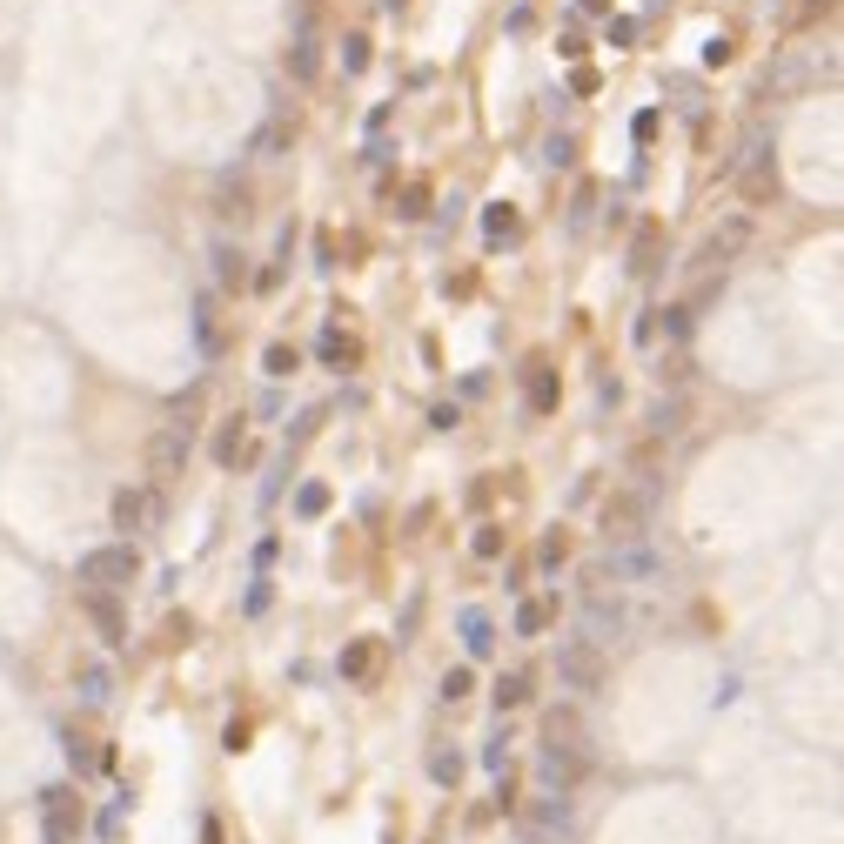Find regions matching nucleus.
I'll list each match as a JSON object with an SVG mask.
<instances>
[{"instance_id":"1","label":"nucleus","mask_w":844,"mask_h":844,"mask_svg":"<svg viewBox=\"0 0 844 844\" xmlns=\"http://www.w3.org/2000/svg\"><path fill=\"white\" fill-rule=\"evenodd\" d=\"M141 556L134 543H108V550H88L81 556V590H114V583H134Z\"/></svg>"},{"instance_id":"2","label":"nucleus","mask_w":844,"mask_h":844,"mask_svg":"<svg viewBox=\"0 0 844 844\" xmlns=\"http://www.w3.org/2000/svg\"><path fill=\"white\" fill-rule=\"evenodd\" d=\"M556 677H563L570 690H597V684H603V657H597V644L570 637V644L556 650Z\"/></svg>"},{"instance_id":"3","label":"nucleus","mask_w":844,"mask_h":844,"mask_svg":"<svg viewBox=\"0 0 844 844\" xmlns=\"http://www.w3.org/2000/svg\"><path fill=\"white\" fill-rule=\"evenodd\" d=\"M41 824H47V844H67L81 831V798L67 791V784H47L41 791Z\"/></svg>"},{"instance_id":"4","label":"nucleus","mask_w":844,"mask_h":844,"mask_svg":"<svg viewBox=\"0 0 844 844\" xmlns=\"http://www.w3.org/2000/svg\"><path fill=\"white\" fill-rule=\"evenodd\" d=\"M81 603H88V617H94V630H101V644H128V617H121V603L108 597V590H81Z\"/></svg>"},{"instance_id":"5","label":"nucleus","mask_w":844,"mask_h":844,"mask_svg":"<svg viewBox=\"0 0 844 844\" xmlns=\"http://www.w3.org/2000/svg\"><path fill=\"white\" fill-rule=\"evenodd\" d=\"M536 771H543L550 791H570V784L583 778V751H577V744H550V751L536 757Z\"/></svg>"},{"instance_id":"6","label":"nucleus","mask_w":844,"mask_h":844,"mask_svg":"<svg viewBox=\"0 0 844 844\" xmlns=\"http://www.w3.org/2000/svg\"><path fill=\"white\" fill-rule=\"evenodd\" d=\"M181 463H188V422H168L155 436V449H148V469H155V476H175Z\"/></svg>"},{"instance_id":"7","label":"nucleus","mask_w":844,"mask_h":844,"mask_svg":"<svg viewBox=\"0 0 844 844\" xmlns=\"http://www.w3.org/2000/svg\"><path fill=\"white\" fill-rule=\"evenodd\" d=\"M597 577H664V556L657 550H610L597 563Z\"/></svg>"},{"instance_id":"8","label":"nucleus","mask_w":844,"mask_h":844,"mask_svg":"<svg viewBox=\"0 0 844 844\" xmlns=\"http://www.w3.org/2000/svg\"><path fill=\"white\" fill-rule=\"evenodd\" d=\"M148 516H161L155 496H141V489H121V496H114V530H141Z\"/></svg>"},{"instance_id":"9","label":"nucleus","mask_w":844,"mask_h":844,"mask_svg":"<svg viewBox=\"0 0 844 844\" xmlns=\"http://www.w3.org/2000/svg\"><path fill=\"white\" fill-rule=\"evenodd\" d=\"M744 242H751V222H724V235H711L697 262H704V268H717V262H731V255H737Z\"/></svg>"},{"instance_id":"10","label":"nucleus","mask_w":844,"mask_h":844,"mask_svg":"<svg viewBox=\"0 0 844 844\" xmlns=\"http://www.w3.org/2000/svg\"><path fill=\"white\" fill-rule=\"evenodd\" d=\"M530 831H556V838H563V831H570V798H563V791H556V798H536Z\"/></svg>"},{"instance_id":"11","label":"nucleus","mask_w":844,"mask_h":844,"mask_svg":"<svg viewBox=\"0 0 844 844\" xmlns=\"http://www.w3.org/2000/svg\"><path fill=\"white\" fill-rule=\"evenodd\" d=\"M295 81H315V67H322V54H315V27H309V14L295 21Z\"/></svg>"},{"instance_id":"12","label":"nucleus","mask_w":844,"mask_h":844,"mask_svg":"<svg viewBox=\"0 0 844 844\" xmlns=\"http://www.w3.org/2000/svg\"><path fill=\"white\" fill-rule=\"evenodd\" d=\"M603 630H610V637L623 630V610H617V603H590V610H583V644H597Z\"/></svg>"},{"instance_id":"13","label":"nucleus","mask_w":844,"mask_h":844,"mask_svg":"<svg viewBox=\"0 0 844 844\" xmlns=\"http://www.w3.org/2000/svg\"><path fill=\"white\" fill-rule=\"evenodd\" d=\"M523 704H530V677H523V670H503V677H496V711H523Z\"/></svg>"},{"instance_id":"14","label":"nucleus","mask_w":844,"mask_h":844,"mask_svg":"<svg viewBox=\"0 0 844 844\" xmlns=\"http://www.w3.org/2000/svg\"><path fill=\"white\" fill-rule=\"evenodd\" d=\"M463 644H469V657H489V650H496V630H489L483 610H463Z\"/></svg>"},{"instance_id":"15","label":"nucleus","mask_w":844,"mask_h":844,"mask_svg":"<svg viewBox=\"0 0 844 844\" xmlns=\"http://www.w3.org/2000/svg\"><path fill=\"white\" fill-rule=\"evenodd\" d=\"M650 429H657V436H677V429H684V402L677 396L657 402V409H650Z\"/></svg>"},{"instance_id":"16","label":"nucleus","mask_w":844,"mask_h":844,"mask_svg":"<svg viewBox=\"0 0 844 844\" xmlns=\"http://www.w3.org/2000/svg\"><path fill=\"white\" fill-rule=\"evenodd\" d=\"M483 228H489V242H516V235H523V222H516L510 208H489Z\"/></svg>"},{"instance_id":"17","label":"nucleus","mask_w":844,"mask_h":844,"mask_svg":"<svg viewBox=\"0 0 844 844\" xmlns=\"http://www.w3.org/2000/svg\"><path fill=\"white\" fill-rule=\"evenodd\" d=\"M215 282H228V289H242V255H235V248H215Z\"/></svg>"},{"instance_id":"18","label":"nucleus","mask_w":844,"mask_h":844,"mask_svg":"<svg viewBox=\"0 0 844 844\" xmlns=\"http://www.w3.org/2000/svg\"><path fill=\"white\" fill-rule=\"evenodd\" d=\"M295 510L322 516V510H329V483H302V489H295Z\"/></svg>"},{"instance_id":"19","label":"nucleus","mask_w":844,"mask_h":844,"mask_svg":"<svg viewBox=\"0 0 844 844\" xmlns=\"http://www.w3.org/2000/svg\"><path fill=\"white\" fill-rule=\"evenodd\" d=\"M108 670H101V664H88V670H81V697H88V704H108Z\"/></svg>"},{"instance_id":"20","label":"nucleus","mask_w":844,"mask_h":844,"mask_svg":"<svg viewBox=\"0 0 844 844\" xmlns=\"http://www.w3.org/2000/svg\"><path fill=\"white\" fill-rule=\"evenodd\" d=\"M630 268H637V275H650V268H657V228H644V235H637V248H630Z\"/></svg>"},{"instance_id":"21","label":"nucleus","mask_w":844,"mask_h":844,"mask_svg":"<svg viewBox=\"0 0 844 844\" xmlns=\"http://www.w3.org/2000/svg\"><path fill=\"white\" fill-rule=\"evenodd\" d=\"M543 161H550V168H570V161H577V141H570V134H550V141H543Z\"/></svg>"},{"instance_id":"22","label":"nucleus","mask_w":844,"mask_h":844,"mask_svg":"<svg viewBox=\"0 0 844 844\" xmlns=\"http://www.w3.org/2000/svg\"><path fill=\"white\" fill-rule=\"evenodd\" d=\"M429 778H436V784H456V778H463V757H456V751H436V757H429Z\"/></svg>"},{"instance_id":"23","label":"nucleus","mask_w":844,"mask_h":844,"mask_svg":"<svg viewBox=\"0 0 844 844\" xmlns=\"http://www.w3.org/2000/svg\"><path fill=\"white\" fill-rule=\"evenodd\" d=\"M469 690H476V677H469V670L456 664V670H449V677H443V704H463Z\"/></svg>"},{"instance_id":"24","label":"nucleus","mask_w":844,"mask_h":844,"mask_svg":"<svg viewBox=\"0 0 844 844\" xmlns=\"http://www.w3.org/2000/svg\"><path fill=\"white\" fill-rule=\"evenodd\" d=\"M61 744H67V764H74V771H94V764H101V757L88 751V737H74V731H67Z\"/></svg>"},{"instance_id":"25","label":"nucleus","mask_w":844,"mask_h":844,"mask_svg":"<svg viewBox=\"0 0 844 844\" xmlns=\"http://www.w3.org/2000/svg\"><path fill=\"white\" fill-rule=\"evenodd\" d=\"M543 623H550V610H543V603H523V610H516V637H536Z\"/></svg>"},{"instance_id":"26","label":"nucleus","mask_w":844,"mask_h":844,"mask_svg":"<svg viewBox=\"0 0 844 844\" xmlns=\"http://www.w3.org/2000/svg\"><path fill=\"white\" fill-rule=\"evenodd\" d=\"M262 369H268V376H295V349H282V342H275V349L262 356Z\"/></svg>"},{"instance_id":"27","label":"nucleus","mask_w":844,"mask_h":844,"mask_svg":"<svg viewBox=\"0 0 844 844\" xmlns=\"http://www.w3.org/2000/svg\"><path fill=\"white\" fill-rule=\"evenodd\" d=\"M369 664H376V650H369V644H356L349 657H342V677H369Z\"/></svg>"},{"instance_id":"28","label":"nucleus","mask_w":844,"mask_h":844,"mask_svg":"<svg viewBox=\"0 0 844 844\" xmlns=\"http://www.w3.org/2000/svg\"><path fill=\"white\" fill-rule=\"evenodd\" d=\"M342 67H349V74H362V67H369V41H362V34H349V47H342Z\"/></svg>"},{"instance_id":"29","label":"nucleus","mask_w":844,"mask_h":844,"mask_svg":"<svg viewBox=\"0 0 844 844\" xmlns=\"http://www.w3.org/2000/svg\"><path fill=\"white\" fill-rule=\"evenodd\" d=\"M322 362H356V342H342V335H322Z\"/></svg>"},{"instance_id":"30","label":"nucleus","mask_w":844,"mask_h":844,"mask_svg":"<svg viewBox=\"0 0 844 844\" xmlns=\"http://www.w3.org/2000/svg\"><path fill=\"white\" fill-rule=\"evenodd\" d=\"M469 550L483 556V563H489V556H503V530H476V543H469Z\"/></svg>"},{"instance_id":"31","label":"nucleus","mask_w":844,"mask_h":844,"mask_svg":"<svg viewBox=\"0 0 844 844\" xmlns=\"http://www.w3.org/2000/svg\"><path fill=\"white\" fill-rule=\"evenodd\" d=\"M556 402V382L550 376H530V409H550Z\"/></svg>"},{"instance_id":"32","label":"nucleus","mask_w":844,"mask_h":844,"mask_svg":"<svg viewBox=\"0 0 844 844\" xmlns=\"http://www.w3.org/2000/svg\"><path fill=\"white\" fill-rule=\"evenodd\" d=\"M422 208H429V188L409 181V188H402V215H422Z\"/></svg>"},{"instance_id":"33","label":"nucleus","mask_w":844,"mask_h":844,"mask_svg":"<svg viewBox=\"0 0 844 844\" xmlns=\"http://www.w3.org/2000/svg\"><path fill=\"white\" fill-rule=\"evenodd\" d=\"M121 818H128V798H121V804H108V811H101V838H121Z\"/></svg>"},{"instance_id":"34","label":"nucleus","mask_w":844,"mask_h":844,"mask_svg":"<svg viewBox=\"0 0 844 844\" xmlns=\"http://www.w3.org/2000/svg\"><path fill=\"white\" fill-rule=\"evenodd\" d=\"M215 456H222V463H235V456H242V429H222V443H215Z\"/></svg>"},{"instance_id":"35","label":"nucleus","mask_w":844,"mask_h":844,"mask_svg":"<svg viewBox=\"0 0 844 844\" xmlns=\"http://www.w3.org/2000/svg\"><path fill=\"white\" fill-rule=\"evenodd\" d=\"M516 844H563V838H543V831H523V838Z\"/></svg>"},{"instance_id":"36","label":"nucleus","mask_w":844,"mask_h":844,"mask_svg":"<svg viewBox=\"0 0 844 844\" xmlns=\"http://www.w3.org/2000/svg\"><path fill=\"white\" fill-rule=\"evenodd\" d=\"M583 14H610V0H583Z\"/></svg>"},{"instance_id":"37","label":"nucleus","mask_w":844,"mask_h":844,"mask_svg":"<svg viewBox=\"0 0 844 844\" xmlns=\"http://www.w3.org/2000/svg\"><path fill=\"white\" fill-rule=\"evenodd\" d=\"M389 7H409V0H389Z\"/></svg>"}]
</instances>
